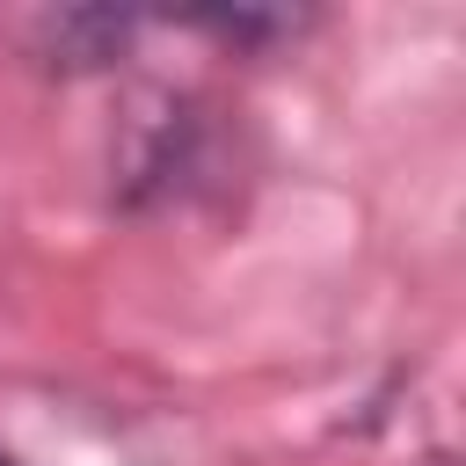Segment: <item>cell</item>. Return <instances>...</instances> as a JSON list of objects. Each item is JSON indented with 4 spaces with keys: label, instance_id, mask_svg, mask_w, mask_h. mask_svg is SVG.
I'll return each mask as SVG.
<instances>
[{
    "label": "cell",
    "instance_id": "6da1fadb",
    "mask_svg": "<svg viewBox=\"0 0 466 466\" xmlns=\"http://www.w3.org/2000/svg\"><path fill=\"white\" fill-rule=\"evenodd\" d=\"M131 36H138V22L109 15V7H73V15H44L36 22V51L58 73H102L109 58L131 51Z\"/></svg>",
    "mask_w": 466,
    "mask_h": 466
},
{
    "label": "cell",
    "instance_id": "7a4b0ae2",
    "mask_svg": "<svg viewBox=\"0 0 466 466\" xmlns=\"http://www.w3.org/2000/svg\"><path fill=\"white\" fill-rule=\"evenodd\" d=\"M0 466H22V459H15V451H0Z\"/></svg>",
    "mask_w": 466,
    "mask_h": 466
},
{
    "label": "cell",
    "instance_id": "3957f363",
    "mask_svg": "<svg viewBox=\"0 0 466 466\" xmlns=\"http://www.w3.org/2000/svg\"><path fill=\"white\" fill-rule=\"evenodd\" d=\"M430 466H451V459H430Z\"/></svg>",
    "mask_w": 466,
    "mask_h": 466
}]
</instances>
